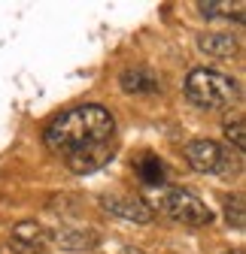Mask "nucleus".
Masks as SVG:
<instances>
[{"mask_svg":"<svg viewBox=\"0 0 246 254\" xmlns=\"http://www.w3.org/2000/svg\"><path fill=\"white\" fill-rule=\"evenodd\" d=\"M43 142L67 164L70 173L88 176L113 161L116 118L101 103H79L58 112L43 130Z\"/></svg>","mask_w":246,"mask_h":254,"instance_id":"1","label":"nucleus"},{"mask_svg":"<svg viewBox=\"0 0 246 254\" xmlns=\"http://www.w3.org/2000/svg\"><path fill=\"white\" fill-rule=\"evenodd\" d=\"M186 97L192 106H198L204 112H222V109L234 106V100H237V82L219 70L195 67L186 76Z\"/></svg>","mask_w":246,"mask_h":254,"instance_id":"2","label":"nucleus"},{"mask_svg":"<svg viewBox=\"0 0 246 254\" xmlns=\"http://www.w3.org/2000/svg\"><path fill=\"white\" fill-rule=\"evenodd\" d=\"M186 161L192 170H198L204 176H228V173L240 170V154L228 151L216 139H192L186 145Z\"/></svg>","mask_w":246,"mask_h":254,"instance_id":"3","label":"nucleus"},{"mask_svg":"<svg viewBox=\"0 0 246 254\" xmlns=\"http://www.w3.org/2000/svg\"><path fill=\"white\" fill-rule=\"evenodd\" d=\"M161 212L176 221V224H186V227H210L213 224V209L198 197L192 194V190H182V188H170L164 190V197H161Z\"/></svg>","mask_w":246,"mask_h":254,"instance_id":"4","label":"nucleus"},{"mask_svg":"<svg viewBox=\"0 0 246 254\" xmlns=\"http://www.w3.org/2000/svg\"><path fill=\"white\" fill-rule=\"evenodd\" d=\"M104 209L110 215H119L125 221H134V224H149L152 218H155V212H152V206L137 197V194H125V190H113V194H104L101 197Z\"/></svg>","mask_w":246,"mask_h":254,"instance_id":"5","label":"nucleus"},{"mask_svg":"<svg viewBox=\"0 0 246 254\" xmlns=\"http://www.w3.org/2000/svg\"><path fill=\"white\" fill-rule=\"evenodd\" d=\"M101 236L95 230H82V227H58L52 230V245L61 248V251H70V254H79V251H91L98 248Z\"/></svg>","mask_w":246,"mask_h":254,"instance_id":"6","label":"nucleus"},{"mask_svg":"<svg viewBox=\"0 0 246 254\" xmlns=\"http://www.w3.org/2000/svg\"><path fill=\"white\" fill-rule=\"evenodd\" d=\"M119 85H122L125 94H158L161 91L158 76L152 73L149 67H128V70H122Z\"/></svg>","mask_w":246,"mask_h":254,"instance_id":"7","label":"nucleus"},{"mask_svg":"<svg viewBox=\"0 0 246 254\" xmlns=\"http://www.w3.org/2000/svg\"><path fill=\"white\" fill-rule=\"evenodd\" d=\"M12 239L18 245L30 248V251H46V248H52V230L43 227V224H37V221H24V224H18L12 230Z\"/></svg>","mask_w":246,"mask_h":254,"instance_id":"8","label":"nucleus"},{"mask_svg":"<svg viewBox=\"0 0 246 254\" xmlns=\"http://www.w3.org/2000/svg\"><path fill=\"white\" fill-rule=\"evenodd\" d=\"M134 173L143 185L149 188H161L164 179H167V170H164V161L158 154H152V151H143L137 161H134Z\"/></svg>","mask_w":246,"mask_h":254,"instance_id":"9","label":"nucleus"},{"mask_svg":"<svg viewBox=\"0 0 246 254\" xmlns=\"http://www.w3.org/2000/svg\"><path fill=\"white\" fill-rule=\"evenodd\" d=\"M198 49L204 55H210V58L225 61V58L237 55V37L234 34H225V30H219V34H201L198 37Z\"/></svg>","mask_w":246,"mask_h":254,"instance_id":"10","label":"nucleus"},{"mask_svg":"<svg viewBox=\"0 0 246 254\" xmlns=\"http://www.w3.org/2000/svg\"><path fill=\"white\" fill-rule=\"evenodd\" d=\"M243 0H237V3H198V9H201V15L204 18H237V21H243Z\"/></svg>","mask_w":246,"mask_h":254,"instance_id":"11","label":"nucleus"},{"mask_svg":"<svg viewBox=\"0 0 246 254\" xmlns=\"http://www.w3.org/2000/svg\"><path fill=\"white\" fill-rule=\"evenodd\" d=\"M225 218H228V224H231L234 230H243L246 218H243V197H240V194L225 197Z\"/></svg>","mask_w":246,"mask_h":254,"instance_id":"12","label":"nucleus"},{"mask_svg":"<svg viewBox=\"0 0 246 254\" xmlns=\"http://www.w3.org/2000/svg\"><path fill=\"white\" fill-rule=\"evenodd\" d=\"M225 136L234 142V151L240 154L243 145H246V139H243V115H234V118L225 121Z\"/></svg>","mask_w":246,"mask_h":254,"instance_id":"13","label":"nucleus"},{"mask_svg":"<svg viewBox=\"0 0 246 254\" xmlns=\"http://www.w3.org/2000/svg\"><path fill=\"white\" fill-rule=\"evenodd\" d=\"M122 254H149V251H143V248H125Z\"/></svg>","mask_w":246,"mask_h":254,"instance_id":"14","label":"nucleus"},{"mask_svg":"<svg viewBox=\"0 0 246 254\" xmlns=\"http://www.w3.org/2000/svg\"><path fill=\"white\" fill-rule=\"evenodd\" d=\"M228 254H243V248H234V251H228Z\"/></svg>","mask_w":246,"mask_h":254,"instance_id":"15","label":"nucleus"}]
</instances>
